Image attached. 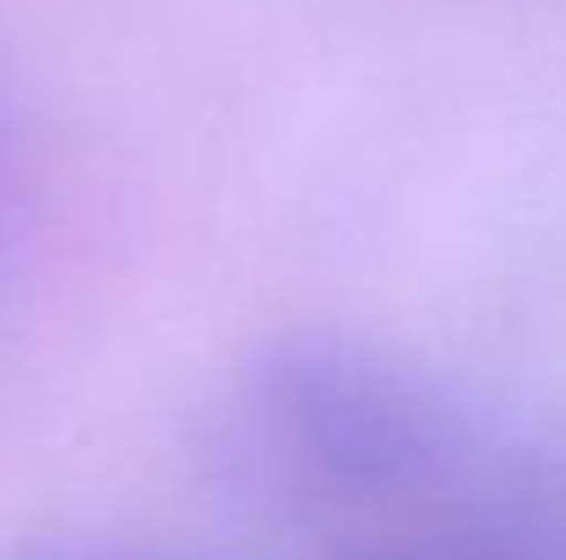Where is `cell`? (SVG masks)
Here are the masks:
<instances>
[{
    "label": "cell",
    "instance_id": "obj_2",
    "mask_svg": "<svg viewBox=\"0 0 566 560\" xmlns=\"http://www.w3.org/2000/svg\"><path fill=\"white\" fill-rule=\"evenodd\" d=\"M390 560H512L501 550H412V556H390Z\"/></svg>",
    "mask_w": 566,
    "mask_h": 560
},
{
    "label": "cell",
    "instance_id": "obj_3",
    "mask_svg": "<svg viewBox=\"0 0 566 560\" xmlns=\"http://www.w3.org/2000/svg\"><path fill=\"white\" fill-rule=\"evenodd\" d=\"M33 560H133V556H99V550H50V556H33Z\"/></svg>",
    "mask_w": 566,
    "mask_h": 560
},
{
    "label": "cell",
    "instance_id": "obj_1",
    "mask_svg": "<svg viewBox=\"0 0 566 560\" xmlns=\"http://www.w3.org/2000/svg\"><path fill=\"white\" fill-rule=\"evenodd\" d=\"M253 401L270 440L342 495H407L446 473L462 445L434 384L342 336L275 341L259 358Z\"/></svg>",
    "mask_w": 566,
    "mask_h": 560
}]
</instances>
